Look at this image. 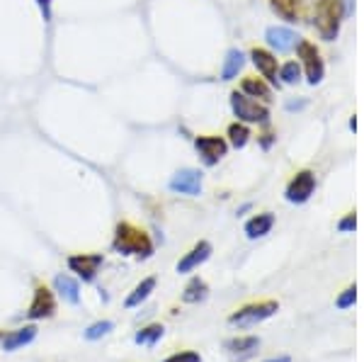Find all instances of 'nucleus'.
<instances>
[{
    "instance_id": "obj_15",
    "label": "nucleus",
    "mask_w": 364,
    "mask_h": 362,
    "mask_svg": "<svg viewBox=\"0 0 364 362\" xmlns=\"http://www.w3.org/2000/svg\"><path fill=\"white\" fill-rule=\"evenodd\" d=\"M54 292L58 294V299H63L66 304H80V282L70 275H56L54 277Z\"/></svg>"
},
{
    "instance_id": "obj_4",
    "label": "nucleus",
    "mask_w": 364,
    "mask_h": 362,
    "mask_svg": "<svg viewBox=\"0 0 364 362\" xmlns=\"http://www.w3.org/2000/svg\"><path fill=\"white\" fill-rule=\"evenodd\" d=\"M231 110L238 117V122H243V124H267L269 122V110L265 105H260L238 90L231 92Z\"/></svg>"
},
{
    "instance_id": "obj_3",
    "label": "nucleus",
    "mask_w": 364,
    "mask_h": 362,
    "mask_svg": "<svg viewBox=\"0 0 364 362\" xmlns=\"http://www.w3.org/2000/svg\"><path fill=\"white\" fill-rule=\"evenodd\" d=\"M277 312H279V302H274V299L252 302V304L236 309V312L228 316V324L240 326V329H248V326H257V324H262V321L272 319Z\"/></svg>"
},
{
    "instance_id": "obj_13",
    "label": "nucleus",
    "mask_w": 364,
    "mask_h": 362,
    "mask_svg": "<svg viewBox=\"0 0 364 362\" xmlns=\"http://www.w3.org/2000/svg\"><path fill=\"white\" fill-rule=\"evenodd\" d=\"M39 329L34 324H27V326H20V329L15 331H8V334L3 336V350L5 353H15V350L29 346V343H34V338H37Z\"/></svg>"
},
{
    "instance_id": "obj_17",
    "label": "nucleus",
    "mask_w": 364,
    "mask_h": 362,
    "mask_svg": "<svg viewBox=\"0 0 364 362\" xmlns=\"http://www.w3.org/2000/svg\"><path fill=\"white\" fill-rule=\"evenodd\" d=\"M272 226H274L272 212H260V214H255L252 219L245 221V236H248L250 241H255V238L267 236V233L272 231Z\"/></svg>"
},
{
    "instance_id": "obj_27",
    "label": "nucleus",
    "mask_w": 364,
    "mask_h": 362,
    "mask_svg": "<svg viewBox=\"0 0 364 362\" xmlns=\"http://www.w3.org/2000/svg\"><path fill=\"white\" fill-rule=\"evenodd\" d=\"M163 362H202V355L195 353V350H182V353H173Z\"/></svg>"
},
{
    "instance_id": "obj_31",
    "label": "nucleus",
    "mask_w": 364,
    "mask_h": 362,
    "mask_svg": "<svg viewBox=\"0 0 364 362\" xmlns=\"http://www.w3.org/2000/svg\"><path fill=\"white\" fill-rule=\"evenodd\" d=\"M272 144H274V134H262V137H260V146H262V149H269Z\"/></svg>"
},
{
    "instance_id": "obj_6",
    "label": "nucleus",
    "mask_w": 364,
    "mask_h": 362,
    "mask_svg": "<svg viewBox=\"0 0 364 362\" xmlns=\"http://www.w3.org/2000/svg\"><path fill=\"white\" fill-rule=\"evenodd\" d=\"M195 149H197V154L204 166L214 168V166H219V161L226 156L228 142L224 137H216V134H199L195 139Z\"/></svg>"
},
{
    "instance_id": "obj_1",
    "label": "nucleus",
    "mask_w": 364,
    "mask_h": 362,
    "mask_svg": "<svg viewBox=\"0 0 364 362\" xmlns=\"http://www.w3.org/2000/svg\"><path fill=\"white\" fill-rule=\"evenodd\" d=\"M112 248L114 253L124 255V258H139V260H149L156 253L154 238L141 229V226L132 224V221H119L114 226Z\"/></svg>"
},
{
    "instance_id": "obj_24",
    "label": "nucleus",
    "mask_w": 364,
    "mask_h": 362,
    "mask_svg": "<svg viewBox=\"0 0 364 362\" xmlns=\"http://www.w3.org/2000/svg\"><path fill=\"white\" fill-rule=\"evenodd\" d=\"M226 137H228V144H231L233 149H243V146L250 142L252 134L248 129V124H243V122H233V124H228Z\"/></svg>"
},
{
    "instance_id": "obj_33",
    "label": "nucleus",
    "mask_w": 364,
    "mask_h": 362,
    "mask_svg": "<svg viewBox=\"0 0 364 362\" xmlns=\"http://www.w3.org/2000/svg\"><path fill=\"white\" fill-rule=\"evenodd\" d=\"M265 362H291V358H289V355H282V358H269Z\"/></svg>"
},
{
    "instance_id": "obj_2",
    "label": "nucleus",
    "mask_w": 364,
    "mask_h": 362,
    "mask_svg": "<svg viewBox=\"0 0 364 362\" xmlns=\"http://www.w3.org/2000/svg\"><path fill=\"white\" fill-rule=\"evenodd\" d=\"M345 17L343 0H316V20L314 25L318 29L321 39L333 42L340 32V22Z\"/></svg>"
},
{
    "instance_id": "obj_9",
    "label": "nucleus",
    "mask_w": 364,
    "mask_h": 362,
    "mask_svg": "<svg viewBox=\"0 0 364 362\" xmlns=\"http://www.w3.org/2000/svg\"><path fill=\"white\" fill-rule=\"evenodd\" d=\"M314 190H316V175L311 171H299L294 178L289 180V185H287L284 197H287V202H291V204H304L311 200Z\"/></svg>"
},
{
    "instance_id": "obj_8",
    "label": "nucleus",
    "mask_w": 364,
    "mask_h": 362,
    "mask_svg": "<svg viewBox=\"0 0 364 362\" xmlns=\"http://www.w3.org/2000/svg\"><path fill=\"white\" fill-rule=\"evenodd\" d=\"M102 262H105L102 253H73L68 255V270L75 272L78 280H83V282H95Z\"/></svg>"
},
{
    "instance_id": "obj_23",
    "label": "nucleus",
    "mask_w": 364,
    "mask_h": 362,
    "mask_svg": "<svg viewBox=\"0 0 364 362\" xmlns=\"http://www.w3.org/2000/svg\"><path fill=\"white\" fill-rule=\"evenodd\" d=\"M163 336H166V326H163V324H149V326H144L136 336H134V343H136V346L154 348Z\"/></svg>"
},
{
    "instance_id": "obj_30",
    "label": "nucleus",
    "mask_w": 364,
    "mask_h": 362,
    "mask_svg": "<svg viewBox=\"0 0 364 362\" xmlns=\"http://www.w3.org/2000/svg\"><path fill=\"white\" fill-rule=\"evenodd\" d=\"M37 5L44 15V22H51V0H37Z\"/></svg>"
},
{
    "instance_id": "obj_26",
    "label": "nucleus",
    "mask_w": 364,
    "mask_h": 362,
    "mask_svg": "<svg viewBox=\"0 0 364 362\" xmlns=\"http://www.w3.org/2000/svg\"><path fill=\"white\" fill-rule=\"evenodd\" d=\"M279 78H282V83H287V85H296L299 80H301V63L299 61H287L284 66L279 68Z\"/></svg>"
},
{
    "instance_id": "obj_32",
    "label": "nucleus",
    "mask_w": 364,
    "mask_h": 362,
    "mask_svg": "<svg viewBox=\"0 0 364 362\" xmlns=\"http://www.w3.org/2000/svg\"><path fill=\"white\" fill-rule=\"evenodd\" d=\"M301 107H306V102H287V110H301Z\"/></svg>"
},
{
    "instance_id": "obj_18",
    "label": "nucleus",
    "mask_w": 364,
    "mask_h": 362,
    "mask_svg": "<svg viewBox=\"0 0 364 362\" xmlns=\"http://www.w3.org/2000/svg\"><path fill=\"white\" fill-rule=\"evenodd\" d=\"M240 92L243 95L252 97V100H262V102H269L272 100V87L267 85V80L262 78H255V75H248V78H243V83H240Z\"/></svg>"
},
{
    "instance_id": "obj_10",
    "label": "nucleus",
    "mask_w": 364,
    "mask_h": 362,
    "mask_svg": "<svg viewBox=\"0 0 364 362\" xmlns=\"http://www.w3.org/2000/svg\"><path fill=\"white\" fill-rule=\"evenodd\" d=\"M168 188L178 195H187V197H197L202 192V173L195 171V168H180L178 173L170 178Z\"/></svg>"
},
{
    "instance_id": "obj_28",
    "label": "nucleus",
    "mask_w": 364,
    "mask_h": 362,
    "mask_svg": "<svg viewBox=\"0 0 364 362\" xmlns=\"http://www.w3.org/2000/svg\"><path fill=\"white\" fill-rule=\"evenodd\" d=\"M355 302H357V287L352 284V287H348V289L343 292V294L338 297L336 307H338V309H350L352 304H355Z\"/></svg>"
},
{
    "instance_id": "obj_29",
    "label": "nucleus",
    "mask_w": 364,
    "mask_h": 362,
    "mask_svg": "<svg viewBox=\"0 0 364 362\" xmlns=\"http://www.w3.org/2000/svg\"><path fill=\"white\" fill-rule=\"evenodd\" d=\"M357 229V214L355 212H350L348 217H343L338 221V231L340 233H355Z\"/></svg>"
},
{
    "instance_id": "obj_25",
    "label": "nucleus",
    "mask_w": 364,
    "mask_h": 362,
    "mask_svg": "<svg viewBox=\"0 0 364 362\" xmlns=\"http://www.w3.org/2000/svg\"><path fill=\"white\" fill-rule=\"evenodd\" d=\"M112 331H114V324H112V321H107V319H105V321H95V324H90V326H87V329L83 331V338H85V341H100V338H105V336H107V334H112Z\"/></svg>"
},
{
    "instance_id": "obj_12",
    "label": "nucleus",
    "mask_w": 364,
    "mask_h": 362,
    "mask_svg": "<svg viewBox=\"0 0 364 362\" xmlns=\"http://www.w3.org/2000/svg\"><path fill=\"white\" fill-rule=\"evenodd\" d=\"M211 243L209 241H199L195 243L190 250H187L185 255L178 260V272L180 275H187V272H192V270H197L202 262H207L209 260V255H211Z\"/></svg>"
},
{
    "instance_id": "obj_16",
    "label": "nucleus",
    "mask_w": 364,
    "mask_h": 362,
    "mask_svg": "<svg viewBox=\"0 0 364 362\" xmlns=\"http://www.w3.org/2000/svg\"><path fill=\"white\" fill-rule=\"evenodd\" d=\"M224 348L228 350L231 358H250V355H255V350L260 348V338L257 336L228 338V341L224 343Z\"/></svg>"
},
{
    "instance_id": "obj_11",
    "label": "nucleus",
    "mask_w": 364,
    "mask_h": 362,
    "mask_svg": "<svg viewBox=\"0 0 364 362\" xmlns=\"http://www.w3.org/2000/svg\"><path fill=\"white\" fill-rule=\"evenodd\" d=\"M250 61L267 83L279 85V80H277L279 68H277V58H274L272 51L262 49V46H255V49H250Z\"/></svg>"
},
{
    "instance_id": "obj_7",
    "label": "nucleus",
    "mask_w": 364,
    "mask_h": 362,
    "mask_svg": "<svg viewBox=\"0 0 364 362\" xmlns=\"http://www.w3.org/2000/svg\"><path fill=\"white\" fill-rule=\"evenodd\" d=\"M51 316H56V294H54V289H49L46 284L39 282L37 287H34L32 302H29L27 319L29 321H44V319H51Z\"/></svg>"
},
{
    "instance_id": "obj_20",
    "label": "nucleus",
    "mask_w": 364,
    "mask_h": 362,
    "mask_svg": "<svg viewBox=\"0 0 364 362\" xmlns=\"http://www.w3.org/2000/svg\"><path fill=\"white\" fill-rule=\"evenodd\" d=\"M269 8L284 22H299L301 17V0H269Z\"/></svg>"
},
{
    "instance_id": "obj_14",
    "label": "nucleus",
    "mask_w": 364,
    "mask_h": 362,
    "mask_svg": "<svg viewBox=\"0 0 364 362\" xmlns=\"http://www.w3.org/2000/svg\"><path fill=\"white\" fill-rule=\"evenodd\" d=\"M265 39H267V44L277 51V54H287V51H291L296 46L299 37L287 27H267Z\"/></svg>"
},
{
    "instance_id": "obj_19",
    "label": "nucleus",
    "mask_w": 364,
    "mask_h": 362,
    "mask_svg": "<svg viewBox=\"0 0 364 362\" xmlns=\"http://www.w3.org/2000/svg\"><path fill=\"white\" fill-rule=\"evenodd\" d=\"M156 292V277H144L141 282L134 287L132 292L127 294V299H124V309H136L144 304L146 299H149L151 294Z\"/></svg>"
},
{
    "instance_id": "obj_5",
    "label": "nucleus",
    "mask_w": 364,
    "mask_h": 362,
    "mask_svg": "<svg viewBox=\"0 0 364 362\" xmlns=\"http://www.w3.org/2000/svg\"><path fill=\"white\" fill-rule=\"evenodd\" d=\"M296 56L301 58V66L306 71V80L311 85H318L326 75V63L321 58V51L316 49L314 42L309 39H296Z\"/></svg>"
},
{
    "instance_id": "obj_21",
    "label": "nucleus",
    "mask_w": 364,
    "mask_h": 362,
    "mask_svg": "<svg viewBox=\"0 0 364 362\" xmlns=\"http://www.w3.org/2000/svg\"><path fill=\"white\" fill-rule=\"evenodd\" d=\"M245 66V56L240 49H228L226 58H224V66H221V80H233L236 75L243 71Z\"/></svg>"
},
{
    "instance_id": "obj_22",
    "label": "nucleus",
    "mask_w": 364,
    "mask_h": 362,
    "mask_svg": "<svg viewBox=\"0 0 364 362\" xmlns=\"http://www.w3.org/2000/svg\"><path fill=\"white\" fill-rule=\"evenodd\" d=\"M207 297H209V284L204 282L202 277H192L190 284L182 292V302H185V304H199V302H204Z\"/></svg>"
}]
</instances>
